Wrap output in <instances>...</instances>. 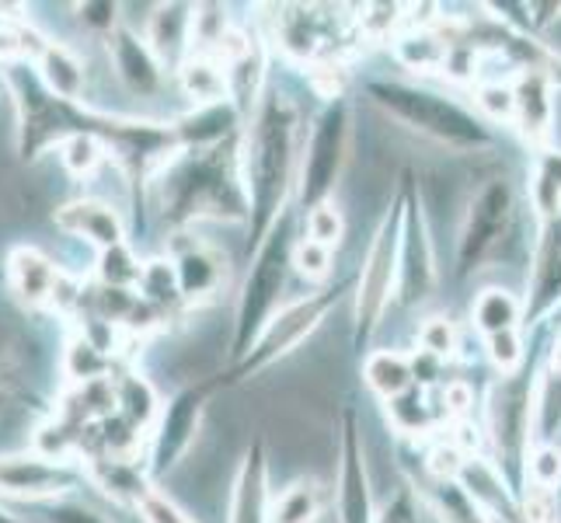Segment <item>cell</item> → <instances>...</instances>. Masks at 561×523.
Listing matches in <instances>:
<instances>
[{
  "mask_svg": "<svg viewBox=\"0 0 561 523\" xmlns=\"http://www.w3.org/2000/svg\"><path fill=\"white\" fill-rule=\"evenodd\" d=\"M300 140L297 109L279 91H265L259 109L248 115L241 144V182L248 196V248L255 251L273 230L297 189Z\"/></svg>",
  "mask_w": 561,
  "mask_h": 523,
  "instance_id": "obj_1",
  "label": "cell"
},
{
  "mask_svg": "<svg viewBox=\"0 0 561 523\" xmlns=\"http://www.w3.org/2000/svg\"><path fill=\"white\" fill-rule=\"evenodd\" d=\"M153 189H158L164 220L175 227L203 217L248 224L238 137L209 150H179L153 174Z\"/></svg>",
  "mask_w": 561,
  "mask_h": 523,
  "instance_id": "obj_2",
  "label": "cell"
},
{
  "mask_svg": "<svg viewBox=\"0 0 561 523\" xmlns=\"http://www.w3.org/2000/svg\"><path fill=\"white\" fill-rule=\"evenodd\" d=\"M366 94H370V102L387 120L409 126L419 137H430L460 154H478L492 147L489 126L474 112H468L460 102L447 99L439 91H430L422 84H404V81H370Z\"/></svg>",
  "mask_w": 561,
  "mask_h": 523,
  "instance_id": "obj_3",
  "label": "cell"
},
{
  "mask_svg": "<svg viewBox=\"0 0 561 523\" xmlns=\"http://www.w3.org/2000/svg\"><path fill=\"white\" fill-rule=\"evenodd\" d=\"M289 251H294V217L283 213V220L255 248L248 276L238 289L234 325H230V353H227L230 366L248 356V349L255 345L262 328L279 311L286 276H289Z\"/></svg>",
  "mask_w": 561,
  "mask_h": 523,
  "instance_id": "obj_4",
  "label": "cell"
},
{
  "mask_svg": "<svg viewBox=\"0 0 561 523\" xmlns=\"http://www.w3.org/2000/svg\"><path fill=\"white\" fill-rule=\"evenodd\" d=\"M350 137H353V115L350 102L342 94H332V102L321 109L311 126V137L300 144V164H297V203L300 209H314L332 200L339 179L350 161Z\"/></svg>",
  "mask_w": 561,
  "mask_h": 523,
  "instance_id": "obj_5",
  "label": "cell"
},
{
  "mask_svg": "<svg viewBox=\"0 0 561 523\" xmlns=\"http://www.w3.org/2000/svg\"><path fill=\"white\" fill-rule=\"evenodd\" d=\"M339 294H342L339 286H324L311 297H300L294 304L279 307V311L273 315V321L262 328V336L255 339V345L248 349V356L238 360L234 366H227L224 374H217L220 391H227V387H234V384H244L251 377H259L273 363H279L283 356L294 353V349L324 321L328 307L339 300Z\"/></svg>",
  "mask_w": 561,
  "mask_h": 523,
  "instance_id": "obj_6",
  "label": "cell"
},
{
  "mask_svg": "<svg viewBox=\"0 0 561 523\" xmlns=\"http://www.w3.org/2000/svg\"><path fill=\"white\" fill-rule=\"evenodd\" d=\"M398 248H401V192L394 206L383 213L377 235L366 248V259L356 283V345H370L398 289Z\"/></svg>",
  "mask_w": 561,
  "mask_h": 523,
  "instance_id": "obj_7",
  "label": "cell"
},
{
  "mask_svg": "<svg viewBox=\"0 0 561 523\" xmlns=\"http://www.w3.org/2000/svg\"><path fill=\"white\" fill-rule=\"evenodd\" d=\"M217 391H220L217 377H206V380L182 387V391L168 405H161L158 422H153V433H150V454L144 464L150 478H161L168 471H175L185 461V454L192 451V443H196V436H199L206 405Z\"/></svg>",
  "mask_w": 561,
  "mask_h": 523,
  "instance_id": "obj_8",
  "label": "cell"
},
{
  "mask_svg": "<svg viewBox=\"0 0 561 523\" xmlns=\"http://www.w3.org/2000/svg\"><path fill=\"white\" fill-rule=\"evenodd\" d=\"M84 468L73 461H49L35 451L0 457V496L28 499V502H56L84 486Z\"/></svg>",
  "mask_w": 561,
  "mask_h": 523,
  "instance_id": "obj_9",
  "label": "cell"
},
{
  "mask_svg": "<svg viewBox=\"0 0 561 523\" xmlns=\"http://www.w3.org/2000/svg\"><path fill=\"white\" fill-rule=\"evenodd\" d=\"M433 283H436V259H433L430 227H425L412 179H404V185H401V248H398V297H401V304L425 300L433 294Z\"/></svg>",
  "mask_w": 561,
  "mask_h": 523,
  "instance_id": "obj_10",
  "label": "cell"
},
{
  "mask_svg": "<svg viewBox=\"0 0 561 523\" xmlns=\"http://www.w3.org/2000/svg\"><path fill=\"white\" fill-rule=\"evenodd\" d=\"M510 217H513L510 185L502 179L481 185L468 206V220H463L460 230V251H457L460 273H474V269H481L495 255V248L502 245V235L510 227Z\"/></svg>",
  "mask_w": 561,
  "mask_h": 523,
  "instance_id": "obj_11",
  "label": "cell"
},
{
  "mask_svg": "<svg viewBox=\"0 0 561 523\" xmlns=\"http://www.w3.org/2000/svg\"><path fill=\"white\" fill-rule=\"evenodd\" d=\"M339 523H377L370 471H366V451L359 433V416L353 405L342 409V433H339Z\"/></svg>",
  "mask_w": 561,
  "mask_h": 523,
  "instance_id": "obj_12",
  "label": "cell"
},
{
  "mask_svg": "<svg viewBox=\"0 0 561 523\" xmlns=\"http://www.w3.org/2000/svg\"><path fill=\"white\" fill-rule=\"evenodd\" d=\"M489 430L506 464H519L530 447V387L502 380L489 398Z\"/></svg>",
  "mask_w": 561,
  "mask_h": 523,
  "instance_id": "obj_13",
  "label": "cell"
},
{
  "mask_svg": "<svg viewBox=\"0 0 561 523\" xmlns=\"http://www.w3.org/2000/svg\"><path fill=\"white\" fill-rule=\"evenodd\" d=\"M105 43H108V56H112L115 73H119V81L133 94H140V99H158L164 91V67L158 56H153V49L147 46V38L119 25Z\"/></svg>",
  "mask_w": 561,
  "mask_h": 523,
  "instance_id": "obj_14",
  "label": "cell"
},
{
  "mask_svg": "<svg viewBox=\"0 0 561 523\" xmlns=\"http://www.w3.org/2000/svg\"><path fill=\"white\" fill-rule=\"evenodd\" d=\"M273 510V489H268V451L265 440H255L241 457V468L230 489L227 523H268Z\"/></svg>",
  "mask_w": 561,
  "mask_h": 523,
  "instance_id": "obj_15",
  "label": "cell"
},
{
  "mask_svg": "<svg viewBox=\"0 0 561 523\" xmlns=\"http://www.w3.org/2000/svg\"><path fill=\"white\" fill-rule=\"evenodd\" d=\"M168 262H171V269H175V280H179L185 304L209 300L227 280V262L209 245H203L196 238H192L188 245H179V241L171 245Z\"/></svg>",
  "mask_w": 561,
  "mask_h": 523,
  "instance_id": "obj_16",
  "label": "cell"
},
{
  "mask_svg": "<svg viewBox=\"0 0 561 523\" xmlns=\"http://www.w3.org/2000/svg\"><path fill=\"white\" fill-rule=\"evenodd\" d=\"M53 220L64 235L91 241L102 251L115 248V245H126V224L119 217V209L102 200H70L53 213Z\"/></svg>",
  "mask_w": 561,
  "mask_h": 523,
  "instance_id": "obj_17",
  "label": "cell"
},
{
  "mask_svg": "<svg viewBox=\"0 0 561 523\" xmlns=\"http://www.w3.org/2000/svg\"><path fill=\"white\" fill-rule=\"evenodd\" d=\"M60 280H64V269L56 265L46 251H38L32 245H18L8 255V283L14 289L18 304L49 307Z\"/></svg>",
  "mask_w": 561,
  "mask_h": 523,
  "instance_id": "obj_18",
  "label": "cell"
},
{
  "mask_svg": "<svg viewBox=\"0 0 561 523\" xmlns=\"http://www.w3.org/2000/svg\"><path fill=\"white\" fill-rule=\"evenodd\" d=\"M513 123L527 140L540 144L554 123V88L545 70H524L513 84Z\"/></svg>",
  "mask_w": 561,
  "mask_h": 523,
  "instance_id": "obj_19",
  "label": "cell"
},
{
  "mask_svg": "<svg viewBox=\"0 0 561 523\" xmlns=\"http://www.w3.org/2000/svg\"><path fill=\"white\" fill-rule=\"evenodd\" d=\"M558 300H561V217L548 220L545 235H540L534 276H530V300L524 307L527 321L548 315Z\"/></svg>",
  "mask_w": 561,
  "mask_h": 523,
  "instance_id": "obj_20",
  "label": "cell"
},
{
  "mask_svg": "<svg viewBox=\"0 0 561 523\" xmlns=\"http://www.w3.org/2000/svg\"><path fill=\"white\" fill-rule=\"evenodd\" d=\"M188 29H192V8H185V4H164L150 14V25H147L144 38L164 70H168V64L179 70V64L188 56Z\"/></svg>",
  "mask_w": 561,
  "mask_h": 523,
  "instance_id": "obj_21",
  "label": "cell"
},
{
  "mask_svg": "<svg viewBox=\"0 0 561 523\" xmlns=\"http://www.w3.org/2000/svg\"><path fill=\"white\" fill-rule=\"evenodd\" d=\"M35 77L49 94H56V99L81 102V94H84V64L67 43H53V38H49L46 53L38 56V64H35Z\"/></svg>",
  "mask_w": 561,
  "mask_h": 523,
  "instance_id": "obj_22",
  "label": "cell"
},
{
  "mask_svg": "<svg viewBox=\"0 0 561 523\" xmlns=\"http://www.w3.org/2000/svg\"><path fill=\"white\" fill-rule=\"evenodd\" d=\"M179 84L185 91V99L196 102V109L230 102L227 70L213 56H185L179 64Z\"/></svg>",
  "mask_w": 561,
  "mask_h": 523,
  "instance_id": "obj_23",
  "label": "cell"
},
{
  "mask_svg": "<svg viewBox=\"0 0 561 523\" xmlns=\"http://www.w3.org/2000/svg\"><path fill=\"white\" fill-rule=\"evenodd\" d=\"M363 380L370 384V391L380 401H391L415 384V366L404 353H394V349H377V353H370L363 363Z\"/></svg>",
  "mask_w": 561,
  "mask_h": 523,
  "instance_id": "obj_24",
  "label": "cell"
},
{
  "mask_svg": "<svg viewBox=\"0 0 561 523\" xmlns=\"http://www.w3.org/2000/svg\"><path fill=\"white\" fill-rule=\"evenodd\" d=\"M561 433V371L540 374L530 387V440L551 443Z\"/></svg>",
  "mask_w": 561,
  "mask_h": 523,
  "instance_id": "obj_25",
  "label": "cell"
},
{
  "mask_svg": "<svg viewBox=\"0 0 561 523\" xmlns=\"http://www.w3.org/2000/svg\"><path fill=\"white\" fill-rule=\"evenodd\" d=\"M115 391V416L126 419L133 430H147V425L158 422V412H161V398L158 391L150 387L147 377L140 374H126L123 380L112 384Z\"/></svg>",
  "mask_w": 561,
  "mask_h": 523,
  "instance_id": "obj_26",
  "label": "cell"
},
{
  "mask_svg": "<svg viewBox=\"0 0 561 523\" xmlns=\"http://www.w3.org/2000/svg\"><path fill=\"white\" fill-rule=\"evenodd\" d=\"M324 510V489L314 478H300L286 486L268 510V523H318Z\"/></svg>",
  "mask_w": 561,
  "mask_h": 523,
  "instance_id": "obj_27",
  "label": "cell"
},
{
  "mask_svg": "<svg viewBox=\"0 0 561 523\" xmlns=\"http://www.w3.org/2000/svg\"><path fill=\"white\" fill-rule=\"evenodd\" d=\"M471 318H474L478 332H485V339L499 336V332H516L519 318H524V304H519L510 289L489 286L478 294V300L471 307Z\"/></svg>",
  "mask_w": 561,
  "mask_h": 523,
  "instance_id": "obj_28",
  "label": "cell"
},
{
  "mask_svg": "<svg viewBox=\"0 0 561 523\" xmlns=\"http://www.w3.org/2000/svg\"><path fill=\"white\" fill-rule=\"evenodd\" d=\"M530 203L540 220L561 217V150H540L530 171Z\"/></svg>",
  "mask_w": 561,
  "mask_h": 523,
  "instance_id": "obj_29",
  "label": "cell"
},
{
  "mask_svg": "<svg viewBox=\"0 0 561 523\" xmlns=\"http://www.w3.org/2000/svg\"><path fill=\"white\" fill-rule=\"evenodd\" d=\"M137 297L144 304H150L158 315H171L175 307L185 304L179 280H175V269H171L168 259L144 262V273H140V283H137Z\"/></svg>",
  "mask_w": 561,
  "mask_h": 523,
  "instance_id": "obj_30",
  "label": "cell"
},
{
  "mask_svg": "<svg viewBox=\"0 0 561 523\" xmlns=\"http://www.w3.org/2000/svg\"><path fill=\"white\" fill-rule=\"evenodd\" d=\"M112 360L105 356V349L99 342H91L88 336H73L67 342V353H64V374L81 387L91 380H102L108 374Z\"/></svg>",
  "mask_w": 561,
  "mask_h": 523,
  "instance_id": "obj_31",
  "label": "cell"
},
{
  "mask_svg": "<svg viewBox=\"0 0 561 523\" xmlns=\"http://www.w3.org/2000/svg\"><path fill=\"white\" fill-rule=\"evenodd\" d=\"M60 161L73 179H91L108 161V147L94 133H77V137L60 144Z\"/></svg>",
  "mask_w": 561,
  "mask_h": 523,
  "instance_id": "obj_32",
  "label": "cell"
},
{
  "mask_svg": "<svg viewBox=\"0 0 561 523\" xmlns=\"http://www.w3.org/2000/svg\"><path fill=\"white\" fill-rule=\"evenodd\" d=\"M140 273H144V262L133 255L129 245L105 248L99 255V280L108 289H137Z\"/></svg>",
  "mask_w": 561,
  "mask_h": 523,
  "instance_id": "obj_33",
  "label": "cell"
},
{
  "mask_svg": "<svg viewBox=\"0 0 561 523\" xmlns=\"http://www.w3.org/2000/svg\"><path fill=\"white\" fill-rule=\"evenodd\" d=\"M342 235H345V220H342V209L332 200L304 213V238L307 241L324 245V248L335 251Z\"/></svg>",
  "mask_w": 561,
  "mask_h": 523,
  "instance_id": "obj_34",
  "label": "cell"
},
{
  "mask_svg": "<svg viewBox=\"0 0 561 523\" xmlns=\"http://www.w3.org/2000/svg\"><path fill=\"white\" fill-rule=\"evenodd\" d=\"M289 269L311 283H324L335 269V251L300 238V241H294V251H289Z\"/></svg>",
  "mask_w": 561,
  "mask_h": 523,
  "instance_id": "obj_35",
  "label": "cell"
},
{
  "mask_svg": "<svg viewBox=\"0 0 561 523\" xmlns=\"http://www.w3.org/2000/svg\"><path fill=\"white\" fill-rule=\"evenodd\" d=\"M387 416H391L394 430H401V433H422L425 425H430V405H425V391L412 384L404 395L387 401Z\"/></svg>",
  "mask_w": 561,
  "mask_h": 523,
  "instance_id": "obj_36",
  "label": "cell"
},
{
  "mask_svg": "<svg viewBox=\"0 0 561 523\" xmlns=\"http://www.w3.org/2000/svg\"><path fill=\"white\" fill-rule=\"evenodd\" d=\"M398 56H401V64L404 67H415V70H430V67H436V64H443L447 60V46L443 43H436L433 35H409V38H401V49H398Z\"/></svg>",
  "mask_w": 561,
  "mask_h": 523,
  "instance_id": "obj_37",
  "label": "cell"
},
{
  "mask_svg": "<svg viewBox=\"0 0 561 523\" xmlns=\"http://www.w3.org/2000/svg\"><path fill=\"white\" fill-rule=\"evenodd\" d=\"M137 510H140L144 523H196L175 499L164 496L161 489H153V486L137 499Z\"/></svg>",
  "mask_w": 561,
  "mask_h": 523,
  "instance_id": "obj_38",
  "label": "cell"
},
{
  "mask_svg": "<svg viewBox=\"0 0 561 523\" xmlns=\"http://www.w3.org/2000/svg\"><path fill=\"white\" fill-rule=\"evenodd\" d=\"M419 345H422L430 356H436V360L450 356L454 349H457V328H454V321H450V318H443V315L425 318L422 328H419Z\"/></svg>",
  "mask_w": 561,
  "mask_h": 523,
  "instance_id": "obj_39",
  "label": "cell"
},
{
  "mask_svg": "<svg viewBox=\"0 0 561 523\" xmlns=\"http://www.w3.org/2000/svg\"><path fill=\"white\" fill-rule=\"evenodd\" d=\"M527 478L530 486H540V489H558L561 481V451L554 447V443H540V447L534 451L530 464H527Z\"/></svg>",
  "mask_w": 561,
  "mask_h": 523,
  "instance_id": "obj_40",
  "label": "cell"
},
{
  "mask_svg": "<svg viewBox=\"0 0 561 523\" xmlns=\"http://www.w3.org/2000/svg\"><path fill=\"white\" fill-rule=\"evenodd\" d=\"M489 356L495 363L499 374H516L519 363H524V342H519L516 332H499L489 336Z\"/></svg>",
  "mask_w": 561,
  "mask_h": 523,
  "instance_id": "obj_41",
  "label": "cell"
},
{
  "mask_svg": "<svg viewBox=\"0 0 561 523\" xmlns=\"http://www.w3.org/2000/svg\"><path fill=\"white\" fill-rule=\"evenodd\" d=\"M519 516H527V523H558V496L551 489L527 486V502Z\"/></svg>",
  "mask_w": 561,
  "mask_h": 523,
  "instance_id": "obj_42",
  "label": "cell"
},
{
  "mask_svg": "<svg viewBox=\"0 0 561 523\" xmlns=\"http://www.w3.org/2000/svg\"><path fill=\"white\" fill-rule=\"evenodd\" d=\"M81 25H88L91 32H102L105 38L119 29V4H77L73 8Z\"/></svg>",
  "mask_w": 561,
  "mask_h": 523,
  "instance_id": "obj_43",
  "label": "cell"
},
{
  "mask_svg": "<svg viewBox=\"0 0 561 523\" xmlns=\"http://www.w3.org/2000/svg\"><path fill=\"white\" fill-rule=\"evenodd\" d=\"M46 516H49V523H108L99 510H91L84 502H73V499L49 502Z\"/></svg>",
  "mask_w": 561,
  "mask_h": 523,
  "instance_id": "obj_44",
  "label": "cell"
},
{
  "mask_svg": "<svg viewBox=\"0 0 561 523\" xmlns=\"http://www.w3.org/2000/svg\"><path fill=\"white\" fill-rule=\"evenodd\" d=\"M478 105L485 109L492 120H513V88L485 84L478 91Z\"/></svg>",
  "mask_w": 561,
  "mask_h": 523,
  "instance_id": "obj_45",
  "label": "cell"
},
{
  "mask_svg": "<svg viewBox=\"0 0 561 523\" xmlns=\"http://www.w3.org/2000/svg\"><path fill=\"white\" fill-rule=\"evenodd\" d=\"M377 523H419V513H415L412 496H409V492H398V496L391 499V507H387V510L380 513Z\"/></svg>",
  "mask_w": 561,
  "mask_h": 523,
  "instance_id": "obj_46",
  "label": "cell"
},
{
  "mask_svg": "<svg viewBox=\"0 0 561 523\" xmlns=\"http://www.w3.org/2000/svg\"><path fill=\"white\" fill-rule=\"evenodd\" d=\"M468 405H471V395H468V387L463 384H454V387H447V409L450 412H468Z\"/></svg>",
  "mask_w": 561,
  "mask_h": 523,
  "instance_id": "obj_47",
  "label": "cell"
},
{
  "mask_svg": "<svg viewBox=\"0 0 561 523\" xmlns=\"http://www.w3.org/2000/svg\"><path fill=\"white\" fill-rule=\"evenodd\" d=\"M551 371H561V336H558V342L551 349Z\"/></svg>",
  "mask_w": 561,
  "mask_h": 523,
  "instance_id": "obj_48",
  "label": "cell"
},
{
  "mask_svg": "<svg viewBox=\"0 0 561 523\" xmlns=\"http://www.w3.org/2000/svg\"><path fill=\"white\" fill-rule=\"evenodd\" d=\"M0 523H18V520H14V516H11V513L4 510V507H0Z\"/></svg>",
  "mask_w": 561,
  "mask_h": 523,
  "instance_id": "obj_49",
  "label": "cell"
},
{
  "mask_svg": "<svg viewBox=\"0 0 561 523\" xmlns=\"http://www.w3.org/2000/svg\"><path fill=\"white\" fill-rule=\"evenodd\" d=\"M0 88H4V77H0Z\"/></svg>",
  "mask_w": 561,
  "mask_h": 523,
  "instance_id": "obj_50",
  "label": "cell"
},
{
  "mask_svg": "<svg viewBox=\"0 0 561 523\" xmlns=\"http://www.w3.org/2000/svg\"><path fill=\"white\" fill-rule=\"evenodd\" d=\"M0 401H4V398H0Z\"/></svg>",
  "mask_w": 561,
  "mask_h": 523,
  "instance_id": "obj_51",
  "label": "cell"
}]
</instances>
